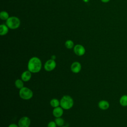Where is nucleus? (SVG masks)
I'll list each match as a JSON object with an SVG mask.
<instances>
[{"label": "nucleus", "instance_id": "15", "mask_svg": "<svg viewBox=\"0 0 127 127\" xmlns=\"http://www.w3.org/2000/svg\"><path fill=\"white\" fill-rule=\"evenodd\" d=\"M60 104V103L59 101L57 99H53L50 101V105H51L52 107L54 108L59 107Z\"/></svg>", "mask_w": 127, "mask_h": 127}, {"label": "nucleus", "instance_id": "24", "mask_svg": "<svg viewBox=\"0 0 127 127\" xmlns=\"http://www.w3.org/2000/svg\"></svg>", "mask_w": 127, "mask_h": 127}, {"label": "nucleus", "instance_id": "22", "mask_svg": "<svg viewBox=\"0 0 127 127\" xmlns=\"http://www.w3.org/2000/svg\"><path fill=\"white\" fill-rule=\"evenodd\" d=\"M52 58L51 59H52V60H55V59L56 58V57H55V56H53L52 57Z\"/></svg>", "mask_w": 127, "mask_h": 127}, {"label": "nucleus", "instance_id": "19", "mask_svg": "<svg viewBox=\"0 0 127 127\" xmlns=\"http://www.w3.org/2000/svg\"><path fill=\"white\" fill-rule=\"evenodd\" d=\"M56 125L57 124L55 122L51 121L49 123L48 125V127H56Z\"/></svg>", "mask_w": 127, "mask_h": 127}, {"label": "nucleus", "instance_id": "21", "mask_svg": "<svg viewBox=\"0 0 127 127\" xmlns=\"http://www.w3.org/2000/svg\"><path fill=\"white\" fill-rule=\"evenodd\" d=\"M103 2H105V3H106V2H109L110 0H101Z\"/></svg>", "mask_w": 127, "mask_h": 127}, {"label": "nucleus", "instance_id": "23", "mask_svg": "<svg viewBox=\"0 0 127 127\" xmlns=\"http://www.w3.org/2000/svg\"><path fill=\"white\" fill-rule=\"evenodd\" d=\"M83 1L84 2H88L89 1V0H83Z\"/></svg>", "mask_w": 127, "mask_h": 127}, {"label": "nucleus", "instance_id": "7", "mask_svg": "<svg viewBox=\"0 0 127 127\" xmlns=\"http://www.w3.org/2000/svg\"><path fill=\"white\" fill-rule=\"evenodd\" d=\"M73 51L74 53L76 55L79 56H81L83 55L85 52L84 47L82 45L79 44H77L74 47Z\"/></svg>", "mask_w": 127, "mask_h": 127}, {"label": "nucleus", "instance_id": "20", "mask_svg": "<svg viewBox=\"0 0 127 127\" xmlns=\"http://www.w3.org/2000/svg\"><path fill=\"white\" fill-rule=\"evenodd\" d=\"M8 127H19V126L18 127L16 124H11L10 125H9Z\"/></svg>", "mask_w": 127, "mask_h": 127}, {"label": "nucleus", "instance_id": "1", "mask_svg": "<svg viewBox=\"0 0 127 127\" xmlns=\"http://www.w3.org/2000/svg\"><path fill=\"white\" fill-rule=\"evenodd\" d=\"M42 67L41 60L37 57H33L30 59L28 64V69L30 72L36 73L40 71Z\"/></svg>", "mask_w": 127, "mask_h": 127}, {"label": "nucleus", "instance_id": "9", "mask_svg": "<svg viewBox=\"0 0 127 127\" xmlns=\"http://www.w3.org/2000/svg\"><path fill=\"white\" fill-rule=\"evenodd\" d=\"M98 107L100 109L103 110H107L110 107V104L108 101L106 100H101L98 103Z\"/></svg>", "mask_w": 127, "mask_h": 127}, {"label": "nucleus", "instance_id": "12", "mask_svg": "<svg viewBox=\"0 0 127 127\" xmlns=\"http://www.w3.org/2000/svg\"><path fill=\"white\" fill-rule=\"evenodd\" d=\"M119 103L122 107H127V95L124 94L121 96L119 99Z\"/></svg>", "mask_w": 127, "mask_h": 127}, {"label": "nucleus", "instance_id": "18", "mask_svg": "<svg viewBox=\"0 0 127 127\" xmlns=\"http://www.w3.org/2000/svg\"><path fill=\"white\" fill-rule=\"evenodd\" d=\"M65 46L66 48L70 49L73 47L74 44H73V42L72 41H71L70 40H68L66 41V42L65 43Z\"/></svg>", "mask_w": 127, "mask_h": 127}, {"label": "nucleus", "instance_id": "6", "mask_svg": "<svg viewBox=\"0 0 127 127\" xmlns=\"http://www.w3.org/2000/svg\"><path fill=\"white\" fill-rule=\"evenodd\" d=\"M31 122L30 119L27 117H22L18 122L19 127H29Z\"/></svg>", "mask_w": 127, "mask_h": 127}, {"label": "nucleus", "instance_id": "11", "mask_svg": "<svg viewBox=\"0 0 127 127\" xmlns=\"http://www.w3.org/2000/svg\"><path fill=\"white\" fill-rule=\"evenodd\" d=\"M31 72L29 70H26L24 71L21 74V79L23 81H28L31 78Z\"/></svg>", "mask_w": 127, "mask_h": 127}, {"label": "nucleus", "instance_id": "4", "mask_svg": "<svg viewBox=\"0 0 127 127\" xmlns=\"http://www.w3.org/2000/svg\"><path fill=\"white\" fill-rule=\"evenodd\" d=\"M19 94L22 99L24 100H28L32 97L33 94L31 89L27 87H23L20 89Z\"/></svg>", "mask_w": 127, "mask_h": 127}, {"label": "nucleus", "instance_id": "3", "mask_svg": "<svg viewBox=\"0 0 127 127\" xmlns=\"http://www.w3.org/2000/svg\"><path fill=\"white\" fill-rule=\"evenodd\" d=\"M20 24L19 19L15 16L9 17L6 21V25L11 29H15L19 27Z\"/></svg>", "mask_w": 127, "mask_h": 127}, {"label": "nucleus", "instance_id": "17", "mask_svg": "<svg viewBox=\"0 0 127 127\" xmlns=\"http://www.w3.org/2000/svg\"><path fill=\"white\" fill-rule=\"evenodd\" d=\"M55 121L57 125L59 127H63V126L64 124V120L61 117L56 118Z\"/></svg>", "mask_w": 127, "mask_h": 127}, {"label": "nucleus", "instance_id": "10", "mask_svg": "<svg viewBox=\"0 0 127 127\" xmlns=\"http://www.w3.org/2000/svg\"><path fill=\"white\" fill-rule=\"evenodd\" d=\"M53 115L56 118L61 117L63 114V109L62 107H56L53 111Z\"/></svg>", "mask_w": 127, "mask_h": 127}, {"label": "nucleus", "instance_id": "5", "mask_svg": "<svg viewBox=\"0 0 127 127\" xmlns=\"http://www.w3.org/2000/svg\"><path fill=\"white\" fill-rule=\"evenodd\" d=\"M56 66V63L55 60L50 59L47 61L44 65V68L46 71H50L54 69Z\"/></svg>", "mask_w": 127, "mask_h": 127}, {"label": "nucleus", "instance_id": "2", "mask_svg": "<svg viewBox=\"0 0 127 127\" xmlns=\"http://www.w3.org/2000/svg\"><path fill=\"white\" fill-rule=\"evenodd\" d=\"M60 105L64 109H69L73 105V99L69 95H64L61 100Z\"/></svg>", "mask_w": 127, "mask_h": 127}, {"label": "nucleus", "instance_id": "16", "mask_svg": "<svg viewBox=\"0 0 127 127\" xmlns=\"http://www.w3.org/2000/svg\"><path fill=\"white\" fill-rule=\"evenodd\" d=\"M0 18L2 20H7L9 18V14L5 11H2L0 13Z\"/></svg>", "mask_w": 127, "mask_h": 127}, {"label": "nucleus", "instance_id": "13", "mask_svg": "<svg viewBox=\"0 0 127 127\" xmlns=\"http://www.w3.org/2000/svg\"><path fill=\"white\" fill-rule=\"evenodd\" d=\"M8 26L5 24H1L0 25V35L1 36L4 35L8 33Z\"/></svg>", "mask_w": 127, "mask_h": 127}, {"label": "nucleus", "instance_id": "14", "mask_svg": "<svg viewBox=\"0 0 127 127\" xmlns=\"http://www.w3.org/2000/svg\"><path fill=\"white\" fill-rule=\"evenodd\" d=\"M15 86L18 88V89H21L23 87V85H24V83L23 82V80H20L19 79H17L15 81Z\"/></svg>", "mask_w": 127, "mask_h": 127}, {"label": "nucleus", "instance_id": "8", "mask_svg": "<svg viewBox=\"0 0 127 127\" xmlns=\"http://www.w3.org/2000/svg\"><path fill=\"white\" fill-rule=\"evenodd\" d=\"M71 70L74 73H78L81 69V64L77 62H75L72 64L70 66Z\"/></svg>", "mask_w": 127, "mask_h": 127}]
</instances>
